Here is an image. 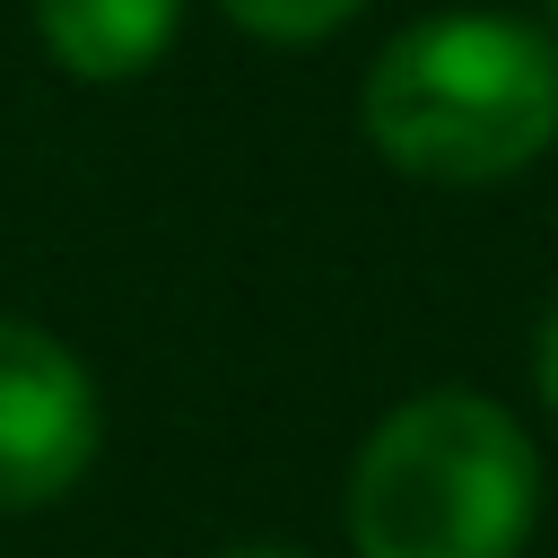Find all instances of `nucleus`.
Instances as JSON below:
<instances>
[{"mask_svg": "<svg viewBox=\"0 0 558 558\" xmlns=\"http://www.w3.org/2000/svg\"><path fill=\"white\" fill-rule=\"evenodd\" d=\"M541 462L488 392L401 401L349 471L357 558H514Z\"/></svg>", "mask_w": 558, "mask_h": 558, "instance_id": "obj_2", "label": "nucleus"}, {"mask_svg": "<svg viewBox=\"0 0 558 558\" xmlns=\"http://www.w3.org/2000/svg\"><path fill=\"white\" fill-rule=\"evenodd\" d=\"M366 140L427 183L523 174L558 140V44L523 17H418L392 35L357 96Z\"/></svg>", "mask_w": 558, "mask_h": 558, "instance_id": "obj_1", "label": "nucleus"}, {"mask_svg": "<svg viewBox=\"0 0 558 558\" xmlns=\"http://www.w3.org/2000/svg\"><path fill=\"white\" fill-rule=\"evenodd\" d=\"M549 26H558V0H549Z\"/></svg>", "mask_w": 558, "mask_h": 558, "instance_id": "obj_8", "label": "nucleus"}, {"mask_svg": "<svg viewBox=\"0 0 558 558\" xmlns=\"http://www.w3.org/2000/svg\"><path fill=\"white\" fill-rule=\"evenodd\" d=\"M244 35H262V44H314V35H331V26H349L366 0H218Z\"/></svg>", "mask_w": 558, "mask_h": 558, "instance_id": "obj_5", "label": "nucleus"}, {"mask_svg": "<svg viewBox=\"0 0 558 558\" xmlns=\"http://www.w3.org/2000/svg\"><path fill=\"white\" fill-rule=\"evenodd\" d=\"M235 558H288V549H235Z\"/></svg>", "mask_w": 558, "mask_h": 558, "instance_id": "obj_7", "label": "nucleus"}, {"mask_svg": "<svg viewBox=\"0 0 558 558\" xmlns=\"http://www.w3.org/2000/svg\"><path fill=\"white\" fill-rule=\"evenodd\" d=\"M541 401H549V418H558V296H549V314H541Z\"/></svg>", "mask_w": 558, "mask_h": 558, "instance_id": "obj_6", "label": "nucleus"}, {"mask_svg": "<svg viewBox=\"0 0 558 558\" xmlns=\"http://www.w3.org/2000/svg\"><path fill=\"white\" fill-rule=\"evenodd\" d=\"M96 384L87 366L35 331L0 314V514L17 506H52L61 488H78V471L96 462Z\"/></svg>", "mask_w": 558, "mask_h": 558, "instance_id": "obj_3", "label": "nucleus"}, {"mask_svg": "<svg viewBox=\"0 0 558 558\" xmlns=\"http://www.w3.org/2000/svg\"><path fill=\"white\" fill-rule=\"evenodd\" d=\"M183 0H35V26L70 78H140L174 44Z\"/></svg>", "mask_w": 558, "mask_h": 558, "instance_id": "obj_4", "label": "nucleus"}]
</instances>
